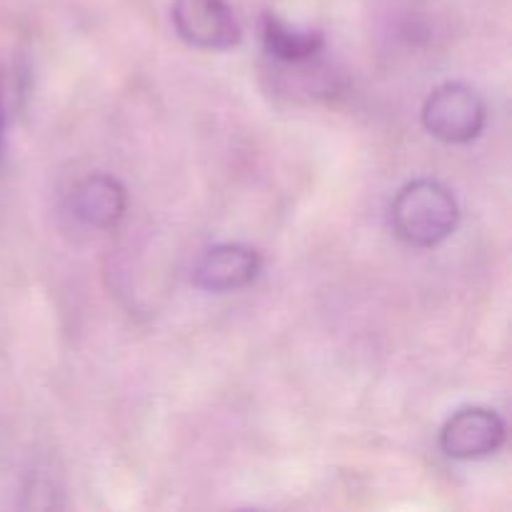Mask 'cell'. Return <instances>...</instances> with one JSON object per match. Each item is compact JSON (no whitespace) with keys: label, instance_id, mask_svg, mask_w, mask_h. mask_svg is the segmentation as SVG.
Wrapping results in <instances>:
<instances>
[{"label":"cell","instance_id":"cell-5","mask_svg":"<svg viewBox=\"0 0 512 512\" xmlns=\"http://www.w3.org/2000/svg\"><path fill=\"white\" fill-rule=\"evenodd\" d=\"M260 273V255L240 243L210 248L193 270V283L208 293H233L253 283Z\"/></svg>","mask_w":512,"mask_h":512},{"label":"cell","instance_id":"cell-1","mask_svg":"<svg viewBox=\"0 0 512 512\" xmlns=\"http://www.w3.org/2000/svg\"><path fill=\"white\" fill-rule=\"evenodd\" d=\"M393 228L405 243L435 248L455 233L460 208L455 195L438 180H415L405 185L390 208Z\"/></svg>","mask_w":512,"mask_h":512},{"label":"cell","instance_id":"cell-4","mask_svg":"<svg viewBox=\"0 0 512 512\" xmlns=\"http://www.w3.org/2000/svg\"><path fill=\"white\" fill-rule=\"evenodd\" d=\"M505 443V423L490 408H463L440 430V448L453 460H480L495 455Z\"/></svg>","mask_w":512,"mask_h":512},{"label":"cell","instance_id":"cell-6","mask_svg":"<svg viewBox=\"0 0 512 512\" xmlns=\"http://www.w3.org/2000/svg\"><path fill=\"white\" fill-rule=\"evenodd\" d=\"M70 205L80 223L90 228H113L125 215L128 195L120 180L110 175H90L83 183L75 185Z\"/></svg>","mask_w":512,"mask_h":512},{"label":"cell","instance_id":"cell-2","mask_svg":"<svg viewBox=\"0 0 512 512\" xmlns=\"http://www.w3.org/2000/svg\"><path fill=\"white\" fill-rule=\"evenodd\" d=\"M485 120L483 98L463 83L440 85L423 105L425 130L443 143H470L483 133Z\"/></svg>","mask_w":512,"mask_h":512},{"label":"cell","instance_id":"cell-7","mask_svg":"<svg viewBox=\"0 0 512 512\" xmlns=\"http://www.w3.org/2000/svg\"><path fill=\"white\" fill-rule=\"evenodd\" d=\"M323 33L313 28H298L278 15L263 18V45L275 60L283 63H305L323 50Z\"/></svg>","mask_w":512,"mask_h":512},{"label":"cell","instance_id":"cell-3","mask_svg":"<svg viewBox=\"0 0 512 512\" xmlns=\"http://www.w3.org/2000/svg\"><path fill=\"white\" fill-rule=\"evenodd\" d=\"M173 25L193 48L228 50L240 43L243 30L225 0H175Z\"/></svg>","mask_w":512,"mask_h":512}]
</instances>
